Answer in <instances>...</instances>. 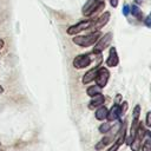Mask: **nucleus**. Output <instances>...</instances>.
Wrapping results in <instances>:
<instances>
[{
    "instance_id": "obj_1",
    "label": "nucleus",
    "mask_w": 151,
    "mask_h": 151,
    "mask_svg": "<svg viewBox=\"0 0 151 151\" xmlns=\"http://www.w3.org/2000/svg\"><path fill=\"white\" fill-rule=\"evenodd\" d=\"M101 35V33L99 31L85 34V35H74V38H72L73 44L80 46V47H88L96 44V41L99 39V37Z\"/></svg>"
},
{
    "instance_id": "obj_2",
    "label": "nucleus",
    "mask_w": 151,
    "mask_h": 151,
    "mask_svg": "<svg viewBox=\"0 0 151 151\" xmlns=\"http://www.w3.org/2000/svg\"><path fill=\"white\" fill-rule=\"evenodd\" d=\"M147 132H149V131H145L143 124L139 123V125H138V127H137V131H136V133H134V137H133L132 142L130 143L132 151H140V149H142V142L144 140V138H145V136L147 134Z\"/></svg>"
},
{
    "instance_id": "obj_3",
    "label": "nucleus",
    "mask_w": 151,
    "mask_h": 151,
    "mask_svg": "<svg viewBox=\"0 0 151 151\" xmlns=\"http://www.w3.org/2000/svg\"><path fill=\"white\" fill-rule=\"evenodd\" d=\"M111 41H112V33H111V32H107L106 34L100 35L99 39H98V40L96 41V44H94L93 53H96V54H100L104 50H106V48L110 46Z\"/></svg>"
},
{
    "instance_id": "obj_4",
    "label": "nucleus",
    "mask_w": 151,
    "mask_h": 151,
    "mask_svg": "<svg viewBox=\"0 0 151 151\" xmlns=\"http://www.w3.org/2000/svg\"><path fill=\"white\" fill-rule=\"evenodd\" d=\"M93 53H86V54H79L73 59V66L78 70L85 68L87 66H90L94 59V57H92Z\"/></svg>"
},
{
    "instance_id": "obj_5",
    "label": "nucleus",
    "mask_w": 151,
    "mask_h": 151,
    "mask_svg": "<svg viewBox=\"0 0 151 151\" xmlns=\"http://www.w3.org/2000/svg\"><path fill=\"white\" fill-rule=\"evenodd\" d=\"M91 24H92V19H86V20H83V21L78 22L77 25L70 26L66 32H67V34H70V35H77L78 33H80V32H83V31L90 29Z\"/></svg>"
},
{
    "instance_id": "obj_6",
    "label": "nucleus",
    "mask_w": 151,
    "mask_h": 151,
    "mask_svg": "<svg viewBox=\"0 0 151 151\" xmlns=\"http://www.w3.org/2000/svg\"><path fill=\"white\" fill-rule=\"evenodd\" d=\"M109 79H110V72H109V70L106 67L99 66V68L97 71V74H96V78H94L96 85L99 86L100 88H103V87L106 86Z\"/></svg>"
},
{
    "instance_id": "obj_7",
    "label": "nucleus",
    "mask_w": 151,
    "mask_h": 151,
    "mask_svg": "<svg viewBox=\"0 0 151 151\" xmlns=\"http://www.w3.org/2000/svg\"><path fill=\"white\" fill-rule=\"evenodd\" d=\"M110 17H111V14H110V12H104V13H101L98 18H96V19H92V24H91V27H90V29H96V31H99L100 28H103L107 22H109V20H110Z\"/></svg>"
},
{
    "instance_id": "obj_8",
    "label": "nucleus",
    "mask_w": 151,
    "mask_h": 151,
    "mask_svg": "<svg viewBox=\"0 0 151 151\" xmlns=\"http://www.w3.org/2000/svg\"><path fill=\"white\" fill-rule=\"evenodd\" d=\"M125 134H126V124H123V127L119 130V134L117 137V140L113 143V145L107 150V151H117L119 149V146L125 142Z\"/></svg>"
},
{
    "instance_id": "obj_9",
    "label": "nucleus",
    "mask_w": 151,
    "mask_h": 151,
    "mask_svg": "<svg viewBox=\"0 0 151 151\" xmlns=\"http://www.w3.org/2000/svg\"><path fill=\"white\" fill-rule=\"evenodd\" d=\"M106 66L107 67H116L118 64H119V58H118V54H117V50L116 47H111L110 48V52H109V57L106 59Z\"/></svg>"
},
{
    "instance_id": "obj_10",
    "label": "nucleus",
    "mask_w": 151,
    "mask_h": 151,
    "mask_svg": "<svg viewBox=\"0 0 151 151\" xmlns=\"http://www.w3.org/2000/svg\"><path fill=\"white\" fill-rule=\"evenodd\" d=\"M91 98H92V99H91L90 103H88V109H90V110H94V109H97V107L104 105V103H105V97H104V94H101V93L96 94V96H93V97H91Z\"/></svg>"
},
{
    "instance_id": "obj_11",
    "label": "nucleus",
    "mask_w": 151,
    "mask_h": 151,
    "mask_svg": "<svg viewBox=\"0 0 151 151\" xmlns=\"http://www.w3.org/2000/svg\"><path fill=\"white\" fill-rule=\"evenodd\" d=\"M120 116H122V113H120V106H119V104H114L110 110H107L106 119H107L109 122H114V120H117Z\"/></svg>"
},
{
    "instance_id": "obj_12",
    "label": "nucleus",
    "mask_w": 151,
    "mask_h": 151,
    "mask_svg": "<svg viewBox=\"0 0 151 151\" xmlns=\"http://www.w3.org/2000/svg\"><path fill=\"white\" fill-rule=\"evenodd\" d=\"M98 68H99V66H96V67H93V68H91V70H88L84 76H83V78H81V81H83V84H85V85H87V84H90V83H92L93 80H94V78H96V74H97V71H98Z\"/></svg>"
},
{
    "instance_id": "obj_13",
    "label": "nucleus",
    "mask_w": 151,
    "mask_h": 151,
    "mask_svg": "<svg viewBox=\"0 0 151 151\" xmlns=\"http://www.w3.org/2000/svg\"><path fill=\"white\" fill-rule=\"evenodd\" d=\"M113 139H114V134H109V136L104 137L103 139H100V140L96 144V150H101V149H104V147H105L106 145H109Z\"/></svg>"
},
{
    "instance_id": "obj_14",
    "label": "nucleus",
    "mask_w": 151,
    "mask_h": 151,
    "mask_svg": "<svg viewBox=\"0 0 151 151\" xmlns=\"http://www.w3.org/2000/svg\"><path fill=\"white\" fill-rule=\"evenodd\" d=\"M94 116H96V118H97L98 120H104V119H106L107 109H106L104 105L97 107V110H96V112H94Z\"/></svg>"
},
{
    "instance_id": "obj_15",
    "label": "nucleus",
    "mask_w": 151,
    "mask_h": 151,
    "mask_svg": "<svg viewBox=\"0 0 151 151\" xmlns=\"http://www.w3.org/2000/svg\"><path fill=\"white\" fill-rule=\"evenodd\" d=\"M130 13H132V15L136 18V19H138V20H143V12H142V9L138 7V5H132V6H130Z\"/></svg>"
},
{
    "instance_id": "obj_16",
    "label": "nucleus",
    "mask_w": 151,
    "mask_h": 151,
    "mask_svg": "<svg viewBox=\"0 0 151 151\" xmlns=\"http://www.w3.org/2000/svg\"><path fill=\"white\" fill-rule=\"evenodd\" d=\"M86 93H87L90 97H93V96H96V94H99V93H101V88H100L99 86H97V85H92V86L87 87V90H86Z\"/></svg>"
},
{
    "instance_id": "obj_17",
    "label": "nucleus",
    "mask_w": 151,
    "mask_h": 151,
    "mask_svg": "<svg viewBox=\"0 0 151 151\" xmlns=\"http://www.w3.org/2000/svg\"><path fill=\"white\" fill-rule=\"evenodd\" d=\"M111 129H112V126H111L110 123H103V124L99 126V132H101V133H107V132L111 131Z\"/></svg>"
},
{
    "instance_id": "obj_18",
    "label": "nucleus",
    "mask_w": 151,
    "mask_h": 151,
    "mask_svg": "<svg viewBox=\"0 0 151 151\" xmlns=\"http://www.w3.org/2000/svg\"><path fill=\"white\" fill-rule=\"evenodd\" d=\"M139 113H140V106L139 105H136L134 109H133V112H132V118L139 119Z\"/></svg>"
},
{
    "instance_id": "obj_19",
    "label": "nucleus",
    "mask_w": 151,
    "mask_h": 151,
    "mask_svg": "<svg viewBox=\"0 0 151 151\" xmlns=\"http://www.w3.org/2000/svg\"><path fill=\"white\" fill-rule=\"evenodd\" d=\"M119 106H120V113L124 114V113L127 111V103H126V101H123L122 105H119Z\"/></svg>"
},
{
    "instance_id": "obj_20",
    "label": "nucleus",
    "mask_w": 151,
    "mask_h": 151,
    "mask_svg": "<svg viewBox=\"0 0 151 151\" xmlns=\"http://www.w3.org/2000/svg\"><path fill=\"white\" fill-rule=\"evenodd\" d=\"M122 13H123V14H124L125 17H126V15H129V13H130V6L125 4V5L123 6V9H122Z\"/></svg>"
},
{
    "instance_id": "obj_21",
    "label": "nucleus",
    "mask_w": 151,
    "mask_h": 151,
    "mask_svg": "<svg viewBox=\"0 0 151 151\" xmlns=\"http://www.w3.org/2000/svg\"><path fill=\"white\" fill-rule=\"evenodd\" d=\"M144 20V22H145V25H146V27H151V15H147L145 19H143Z\"/></svg>"
},
{
    "instance_id": "obj_22",
    "label": "nucleus",
    "mask_w": 151,
    "mask_h": 151,
    "mask_svg": "<svg viewBox=\"0 0 151 151\" xmlns=\"http://www.w3.org/2000/svg\"><path fill=\"white\" fill-rule=\"evenodd\" d=\"M146 126L150 127L151 126V112L146 113Z\"/></svg>"
},
{
    "instance_id": "obj_23",
    "label": "nucleus",
    "mask_w": 151,
    "mask_h": 151,
    "mask_svg": "<svg viewBox=\"0 0 151 151\" xmlns=\"http://www.w3.org/2000/svg\"><path fill=\"white\" fill-rule=\"evenodd\" d=\"M118 2H119V0H110V5H111L113 8H116V7L118 6Z\"/></svg>"
},
{
    "instance_id": "obj_24",
    "label": "nucleus",
    "mask_w": 151,
    "mask_h": 151,
    "mask_svg": "<svg viewBox=\"0 0 151 151\" xmlns=\"http://www.w3.org/2000/svg\"><path fill=\"white\" fill-rule=\"evenodd\" d=\"M145 0H134V2H136V5H142L143 2H144Z\"/></svg>"
},
{
    "instance_id": "obj_25",
    "label": "nucleus",
    "mask_w": 151,
    "mask_h": 151,
    "mask_svg": "<svg viewBox=\"0 0 151 151\" xmlns=\"http://www.w3.org/2000/svg\"><path fill=\"white\" fill-rule=\"evenodd\" d=\"M4 45H5V41H4L2 39H0V50L4 47Z\"/></svg>"
},
{
    "instance_id": "obj_26",
    "label": "nucleus",
    "mask_w": 151,
    "mask_h": 151,
    "mask_svg": "<svg viewBox=\"0 0 151 151\" xmlns=\"http://www.w3.org/2000/svg\"><path fill=\"white\" fill-rule=\"evenodd\" d=\"M4 92V88H2V86H0V94Z\"/></svg>"
}]
</instances>
